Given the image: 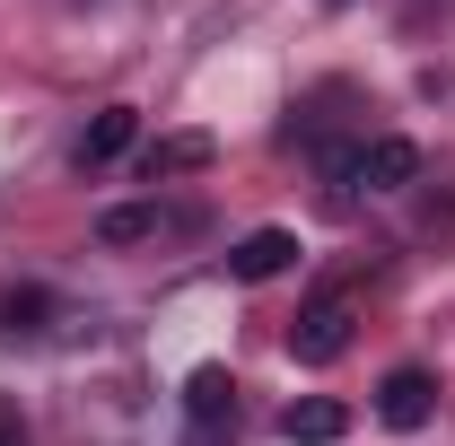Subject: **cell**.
<instances>
[{
	"mask_svg": "<svg viewBox=\"0 0 455 446\" xmlns=\"http://www.w3.org/2000/svg\"><path fill=\"white\" fill-rule=\"evenodd\" d=\"M281 438L289 446H333V438H350V411L324 402V394H307V402H289V411H281Z\"/></svg>",
	"mask_w": 455,
	"mask_h": 446,
	"instance_id": "cell-6",
	"label": "cell"
},
{
	"mask_svg": "<svg viewBox=\"0 0 455 446\" xmlns=\"http://www.w3.org/2000/svg\"><path fill=\"white\" fill-rule=\"evenodd\" d=\"M0 446H27V420H18L9 402H0Z\"/></svg>",
	"mask_w": 455,
	"mask_h": 446,
	"instance_id": "cell-11",
	"label": "cell"
},
{
	"mask_svg": "<svg viewBox=\"0 0 455 446\" xmlns=\"http://www.w3.org/2000/svg\"><path fill=\"white\" fill-rule=\"evenodd\" d=\"M149 184L158 175H193V167H211V131H167V140H149Z\"/></svg>",
	"mask_w": 455,
	"mask_h": 446,
	"instance_id": "cell-8",
	"label": "cell"
},
{
	"mask_svg": "<svg viewBox=\"0 0 455 446\" xmlns=\"http://www.w3.org/2000/svg\"><path fill=\"white\" fill-rule=\"evenodd\" d=\"M184 411H193V438L184 446H220L228 420H236V377L228 368H193L184 377Z\"/></svg>",
	"mask_w": 455,
	"mask_h": 446,
	"instance_id": "cell-2",
	"label": "cell"
},
{
	"mask_svg": "<svg viewBox=\"0 0 455 446\" xmlns=\"http://www.w3.org/2000/svg\"><path fill=\"white\" fill-rule=\"evenodd\" d=\"M132 131H140V114H132V106H106L97 123H88V140H79V167H114V158L132 149Z\"/></svg>",
	"mask_w": 455,
	"mask_h": 446,
	"instance_id": "cell-7",
	"label": "cell"
},
{
	"mask_svg": "<svg viewBox=\"0 0 455 446\" xmlns=\"http://www.w3.org/2000/svg\"><path fill=\"white\" fill-rule=\"evenodd\" d=\"M350 324H359V315H350L341 289H333V298H315V307L289 324V359H298V368H333L341 350H350Z\"/></svg>",
	"mask_w": 455,
	"mask_h": 446,
	"instance_id": "cell-1",
	"label": "cell"
},
{
	"mask_svg": "<svg viewBox=\"0 0 455 446\" xmlns=\"http://www.w3.org/2000/svg\"><path fill=\"white\" fill-rule=\"evenodd\" d=\"M281 272H298V236H289V227H254V236L228 245V280L263 289V280H281Z\"/></svg>",
	"mask_w": 455,
	"mask_h": 446,
	"instance_id": "cell-3",
	"label": "cell"
},
{
	"mask_svg": "<svg viewBox=\"0 0 455 446\" xmlns=\"http://www.w3.org/2000/svg\"><path fill=\"white\" fill-rule=\"evenodd\" d=\"M44 315H53V298H44V289H9V298H0V341L44 333Z\"/></svg>",
	"mask_w": 455,
	"mask_h": 446,
	"instance_id": "cell-9",
	"label": "cell"
},
{
	"mask_svg": "<svg viewBox=\"0 0 455 446\" xmlns=\"http://www.w3.org/2000/svg\"><path fill=\"white\" fill-rule=\"evenodd\" d=\"M324 9H350V0H324Z\"/></svg>",
	"mask_w": 455,
	"mask_h": 446,
	"instance_id": "cell-12",
	"label": "cell"
},
{
	"mask_svg": "<svg viewBox=\"0 0 455 446\" xmlns=\"http://www.w3.org/2000/svg\"><path fill=\"white\" fill-rule=\"evenodd\" d=\"M149 227H158V211H106V219H97V236H106V245H140Z\"/></svg>",
	"mask_w": 455,
	"mask_h": 446,
	"instance_id": "cell-10",
	"label": "cell"
},
{
	"mask_svg": "<svg viewBox=\"0 0 455 446\" xmlns=\"http://www.w3.org/2000/svg\"><path fill=\"white\" fill-rule=\"evenodd\" d=\"M429 411H438V377H429V368H395V377L377 386V420L403 429V438L429 429Z\"/></svg>",
	"mask_w": 455,
	"mask_h": 446,
	"instance_id": "cell-4",
	"label": "cell"
},
{
	"mask_svg": "<svg viewBox=\"0 0 455 446\" xmlns=\"http://www.w3.org/2000/svg\"><path fill=\"white\" fill-rule=\"evenodd\" d=\"M420 175V149L403 140V131H386V140H359V184L368 193H403Z\"/></svg>",
	"mask_w": 455,
	"mask_h": 446,
	"instance_id": "cell-5",
	"label": "cell"
}]
</instances>
